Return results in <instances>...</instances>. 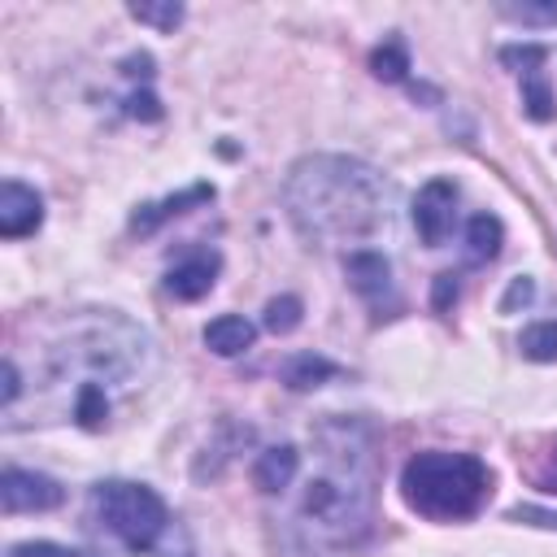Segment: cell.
<instances>
[{
  "instance_id": "cell-1",
  "label": "cell",
  "mask_w": 557,
  "mask_h": 557,
  "mask_svg": "<svg viewBox=\"0 0 557 557\" xmlns=\"http://www.w3.org/2000/svg\"><path fill=\"white\" fill-rule=\"evenodd\" d=\"M318 470L305 479L287 540L300 557H326L357 548L374 531L379 505V440L366 418H322L313 426Z\"/></svg>"
},
{
  "instance_id": "cell-2",
  "label": "cell",
  "mask_w": 557,
  "mask_h": 557,
  "mask_svg": "<svg viewBox=\"0 0 557 557\" xmlns=\"http://www.w3.org/2000/svg\"><path fill=\"white\" fill-rule=\"evenodd\" d=\"M152 366V335L113 313L87 309L70 313L44 352V387L61 392V409L83 431H104L113 413V392L144 379Z\"/></svg>"
},
{
  "instance_id": "cell-3",
  "label": "cell",
  "mask_w": 557,
  "mask_h": 557,
  "mask_svg": "<svg viewBox=\"0 0 557 557\" xmlns=\"http://www.w3.org/2000/svg\"><path fill=\"white\" fill-rule=\"evenodd\" d=\"M283 205L292 226L318 248L361 244L392 226L396 187L374 165L339 152L300 157L283 178Z\"/></svg>"
},
{
  "instance_id": "cell-4",
  "label": "cell",
  "mask_w": 557,
  "mask_h": 557,
  "mask_svg": "<svg viewBox=\"0 0 557 557\" xmlns=\"http://www.w3.org/2000/svg\"><path fill=\"white\" fill-rule=\"evenodd\" d=\"M400 496L413 513L431 522H466L492 496V470L474 453L426 448L413 453L400 470Z\"/></svg>"
},
{
  "instance_id": "cell-5",
  "label": "cell",
  "mask_w": 557,
  "mask_h": 557,
  "mask_svg": "<svg viewBox=\"0 0 557 557\" xmlns=\"http://www.w3.org/2000/svg\"><path fill=\"white\" fill-rule=\"evenodd\" d=\"M91 509L100 527L131 553H157L170 535V509L148 483L131 479H104L91 487Z\"/></svg>"
},
{
  "instance_id": "cell-6",
  "label": "cell",
  "mask_w": 557,
  "mask_h": 557,
  "mask_svg": "<svg viewBox=\"0 0 557 557\" xmlns=\"http://www.w3.org/2000/svg\"><path fill=\"white\" fill-rule=\"evenodd\" d=\"M344 274L348 287L379 313V318H396L400 313V296H396V278H392V261L374 248H352L344 257Z\"/></svg>"
},
{
  "instance_id": "cell-7",
  "label": "cell",
  "mask_w": 557,
  "mask_h": 557,
  "mask_svg": "<svg viewBox=\"0 0 557 557\" xmlns=\"http://www.w3.org/2000/svg\"><path fill=\"white\" fill-rule=\"evenodd\" d=\"M500 61L518 70V83H522V109L531 122H553L557 117V100H553V87H548V48L544 44H509L500 48Z\"/></svg>"
},
{
  "instance_id": "cell-8",
  "label": "cell",
  "mask_w": 557,
  "mask_h": 557,
  "mask_svg": "<svg viewBox=\"0 0 557 557\" xmlns=\"http://www.w3.org/2000/svg\"><path fill=\"white\" fill-rule=\"evenodd\" d=\"M453 222H457V183L453 178H431L413 196V231L426 248H440L453 235Z\"/></svg>"
},
{
  "instance_id": "cell-9",
  "label": "cell",
  "mask_w": 557,
  "mask_h": 557,
  "mask_svg": "<svg viewBox=\"0 0 557 557\" xmlns=\"http://www.w3.org/2000/svg\"><path fill=\"white\" fill-rule=\"evenodd\" d=\"M65 500V487L39 470H17L9 466L0 474V505L4 513H48Z\"/></svg>"
},
{
  "instance_id": "cell-10",
  "label": "cell",
  "mask_w": 557,
  "mask_h": 557,
  "mask_svg": "<svg viewBox=\"0 0 557 557\" xmlns=\"http://www.w3.org/2000/svg\"><path fill=\"white\" fill-rule=\"evenodd\" d=\"M44 222V196L17 178H4L0 187V235L4 239H22L35 235Z\"/></svg>"
},
{
  "instance_id": "cell-11",
  "label": "cell",
  "mask_w": 557,
  "mask_h": 557,
  "mask_svg": "<svg viewBox=\"0 0 557 557\" xmlns=\"http://www.w3.org/2000/svg\"><path fill=\"white\" fill-rule=\"evenodd\" d=\"M218 252H191L187 261H178V265H170V274H165V292L174 296V300H200V296H209L213 292V283H218Z\"/></svg>"
},
{
  "instance_id": "cell-12",
  "label": "cell",
  "mask_w": 557,
  "mask_h": 557,
  "mask_svg": "<svg viewBox=\"0 0 557 557\" xmlns=\"http://www.w3.org/2000/svg\"><path fill=\"white\" fill-rule=\"evenodd\" d=\"M209 200H213V183H196V187H187V191H178V196L148 200V205H139V209L131 213V231H135V235H152V231L165 226L170 218L187 213L191 205H209Z\"/></svg>"
},
{
  "instance_id": "cell-13",
  "label": "cell",
  "mask_w": 557,
  "mask_h": 557,
  "mask_svg": "<svg viewBox=\"0 0 557 557\" xmlns=\"http://www.w3.org/2000/svg\"><path fill=\"white\" fill-rule=\"evenodd\" d=\"M296 470H300L296 444H274V448H265V453L252 461V483H257V492H265V496H283V492L292 487Z\"/></svg>"
},
{
  "instance_id": "cell-14",
  "label": "cell",
  "mask_w": 557,
  "mask_h": 557,
  "mask_svg": "<svg viewBox=\"0 0 557 557\" xmlns=\"http://www.w3.org/2000/svg\"><path fill=\"white\" fill-rule=\"evenodd\" d=\"M252 339H257V326L239 313H222L205 326V348L218 352V357H239V352L252 348Z\"/></svg>"
},
{
  "instance_id": "cell-15",
  "label": "cell",
  "mask_w": 557,
  "mask_h": 557,
  "mask_svg": "<svg viewBox=\"0 0 557 557\" xmlns=\"http://www.w3.org/2000/svg\"><path fill=\"white\" fill-rule=\"evenodd\" d=\"M505 244V226L496 213H474L466 222V261L470 265H487Z\"/></svg>"
},
{
  "instance_id": "cell-16",
  "label": "cell",
  "mask_w": 557,
  "mask_h": 557,
  "mask_svg": "<svg viewBox=\"0 0 557 557\" xmlns=\"http://www.w3.org/2000/svg\"><path fill=\"white\" fill-rule=\"evenodd\" d=\"M339 374V366L335 361H326L322 352H296L287 366H283V383L292 387V392H309V387H322L326 379H335Z\"/></svg>"
},
{
  "instance_id": "cell-17",
  "label": "cell",
  "mask_w": 557,
  "mask_h": 557,
  "mask_svg": "<svg viewBox=\"0 0 557 557\" xmlns=\"http://www.w3.org/2000/svg\"><path fill=\"white\" fill-rule=\"evenodd\" d=\"M370 70H374V78H383V83H400L405 74H409V52H405V44L392 35V39H383L374 52H370Z\"/></svg>"
},
{
  "instance_id": "cell-18",
  "label": "cell",
  "mask_w": 557,
  "mask_h": 557,
  "mask_svg": "<svg viewBox=\"0 0 557 557\" xmlns=\"http://www.w3.org/2000/svg\"><path fill=\"white\" fill-rule=\"evenodd\" d=\"M518 348L527 361H557V322H531L518 335Z\"/></svg>"
},
{
  "instance_id": "cell-19",
  "label": "cell",
  "mask_w": 557,
  "mask_h": 557,
  "mask_svg": "<svg viewBox=\"0 0 557 557\" xmlns=\"http://www.w3.org/2000/svg\"><path fill=\"white\" fill-rule=\"evenodd\" d=\"M300 313H305L300 296H274V300L265 305V318H261V326H265L270 335H292V331L300 326Z\"/></svg>"
},
{
  "instance_id": "cell-20",
  "label": "cell",
  "mask_w": 557,
  "mask_h": 557,
  "mask_svg": "<svg viewBox=\"0 0 557 557\" xmlns=\"http://www.w3.org/2000/svg\"><path fill=\"white\" fill-rule=\"evenodd\" d=\"M131 17L135 22H148V26H157V30H174L178 22H183V4H131Z\"/></svg>"
},
{
  "instance_id": "cell-21",
  "label": "cell",
  "mask_w": 557,
  "mask_h": 557,
  "mask_svg": "<svg viewBox=\"0 0 557 557\" xmlns=\"http://www.w3.org/2000/svg\"><path fill=\"white\" fill-rule=\"evenodd\" d=\"M500 17L522 26H557V4H500Z\"/></svg>"
},
{
  "instance_id": "cell-22",
  "label": "cell",
  "mask_w": 557,
  "mask_h": 557,
  "mask_svg": "<svg viewBox=\"0 0 557 557\" xmlns=\"http://www.w3.org/2000/svg\"><path fill=\"white\" fill-rule=\"evenodd\" d=\"M4 557H96L87 548H61L52 540H26V544H13Z\"/></svg>"
},
{
  "instance_id": "cell-23",
  "label": "cell",
  "mask_w": 557,
  "mask_h": 557,
  "mask_svg": "<svg viewBox=\"0 0 557 557\" xmlns=\"http://www.w3.org/2000/svg\"><path fill=\"white\" fill-rule=\"evenodd\" d=\"M126 113H131V117H139V122H161V113H165V109H161V100H157L148 87H135V91L126 96Z\"/></svg>"
},
{
  "instance_id": "cell-24",
  "label": "cell",
  "mask_w": 557,
  "mask_h": 557,
  "mask_svg": "<svg viewBox=\"0 0 557 557\" xmlns=\"http://www.w3.org/2000/svg\"><path fill=\"white\" fill-rule=\"evenodd\" d=\"M457 296H461V278H457L453 270L435 274V287H431V305H435V313H448V309L457 305Z\"/></svg>"
},
{
  "instance_id": "cell-25",
  "label": "cell",
  "mask_w": 557,
  "mask_h": 557,
  "mask_svg": "<svg viewBox=\"0 0 557 557\" xmlns=\"http://www.w3.org/2000/svg\"><path fill=\"white\" fill-rule=\"evenodd\" d=\"M531 296H535V283H531L527 274H522V278H513V283H509V292L500 296V313H513L518 305H531Z\"/></svg>"
},
{
  "instance_id": "cell-26",
  "label": "cell",
  "mask_w": 557,
  "mask_h": 557,
  "mask_svg": "<svg viewBox=\"0 0 557 557\" xmlns=\"http://www.w3.org/2000/svg\"><path fill=\"white\" fill-rule=\"evenodd\" d=\"M513 522H531V527H553L557 531V509H540V505H518L509 513Z\"/></svg>"
},
{
  "instance_id": "cell-27",
  "label": "cell",
  "mask_w": 557,
  "mask_h": 557,
  "mask_svg": "<svg viewBox=\"0 0 557 557\" xmlns=\"http://www.w3.org/2000/svg\"><path fill=\"white\" fill-rule=\"evenodd\" d=\"M531 483H535L540 492H557V448L544 457V466L531 470Z\"/></svg>"
}]
</instances>
